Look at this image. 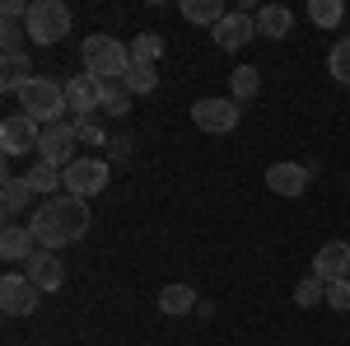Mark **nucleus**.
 I'll return each instance as SVG.
<instances>
[{"label":"nucleus","mask_w":350,"mask_h":346,"mask_svg":"<svg viewBox=\"0 0 350 346\" xmlns=\"http://www.w3.org/2000/svg\"><path fill=\"white\" fill-rule=\"evenodd\" d=\"M229 89H234V103H247V99L262 89V75H257V66H239V71L229 75Z\"/></svg>","instance_id":"24"},{"label":"nucleus","mask_w":350,"mask_h":346,"mask_svg":"<svg viewBox=\"0 0 350 346\" xmlns=\"http://www.w3.org/2000/svg\"><path fill=\"white\" fill-rule=\"evenodd\" d=\"M24 38H28L24 28H19V24H10V19H5V28H0V47H5V56H10V52H19V42H24Z\"/></svg>","instance_id":"31"},{"label":"nucleus","mask_w":350,"mask_h":346,"mask_svg":"<svg viewBox=\"0 0 350 346\" xmlns=\"http://www.w3.org/2000/svg\"><path fill=\"white\" fill-rule=\"evenodd\" d=\"M42 145V127L28 117V112H10L5 122H0V150L5 155H28V150H38Z\"/></svg>","instance_id":"8"},{"label":"nucleus","mask_w":350,"mask_h":346,"mask_svg":"<svg viewBox=\"0 0 350 346\" xmlns=\"http://www.w3.org/2000/svg\"><path fill=\"white\" fill-rule=\"evenodd\" d=\"M38 299H42V291L28 281V271H10V276L0 281V309H5L10 319L33 314V309H38Z\"/></svg>","instance_id":"9"},{"label":"nucleus","mask_w":350,"mask_h":346,"mask_svg":"<svg viewBox=\"0 0 350 346\" xmlns=\"http://www.w3.org/2000/svg\"><path fill=\"white\" fill-rule=\"evenodd\" d=\"M327 71H332V80H336V84H346V89H350V38H341V42L327 52Z\"/></svg>","instance_id":"25"},{"label":"nucleus","mask_w":350,"mask_h":346,"mask_svg":"<svg viewBox=\"0 0 350 346\" xmlns=\"http://www.w3.org/2000/svg\"><path fill=\"white\" fill-rule=\"evenodd\" d=\"M70 24H75V14H70L66 0H33L28 5V19H24V33L38 47H52V42H61L70 33Z\"/></svg>","instance_id":"3"},{"label":"nucleus","mask_w":350,"mask_h":346,"mask_svg":"<svg viewBox=\"0 0 350 346\" xmlns=\"http://www.w3.org/2000/svg\"><path fill=\"white\" fill-rule=\"evenodd\" d=\"M38 75H33V61H28V52H10L5 61H0V89L5 94H19L24 84H33Z\"/></svg>","instance_id":"16"},{"label":"nucleus","mask_w":350,"mask_h":346,"mask_svg":"<svg viewBox=\"0 0 350 346\" xmlns=\"http://www.w3.org/2000/svg\"><path fill=\"white\" fill-rule=\"evenodd\" d=\"M159 309L173 314V319H178V314H191V309H196V291H191V286H163L159 291Z\"/></svg>","instance_id":"22"},{"label":"nucleus","mask_w":350,"mask_h":346,"mask_svg":"<svg viewBox=\"0 0 350 346\" xmlns=\"http://www.w3.org/2000/svg\"><path fill=\"white\" fill-rule=\"evenodd\" d=\"M122 89H126V94H154V89H159V71H154V66H140V61H131V71H126V75H122Z\"/></svg>","instance_id":"21"},{"label":"nucleus","mask_w":350,"mask_h":346,"mask_svg":"<svg viewBox=\"0 0 350 346\" xmlns=\"http://www.w3.org/2000/svg\"><path fill=\"white\" fill-rule=\"evenodd\" d=\"M327 309L350 314V276H341V281H332V286H327Z\"/></svg>","instance_id":"28"},{"label":"nucleus","mask_w":350,"mask_h":346,"mask_svg":"<svg viewBox=\"0 0 350 346\" xmlns=\"http://www.w3.org/2000/svg\"><path fill=\"white\" fill-rule=\"evenodd\" d=\"M178 10H183V19H187V24H211V28L229 14V10H224V0H183Z\"/></svg>","instance_id":"19"},{"label":"nucleus","mask_w":350,"mask_h":346,"mask_svg":"<svg viewBox=\"0 0 350 346\" xmlns=\"http://www.w3.org/2000/svg\"><path fill=\"white\" fill-rule=\"evenodd\" d=\"M75 136H80V145H103V140H108L94 117H75Z\"/></svg>","instance_id":"30"},{"label":"nucleus","mask_w":350,"mask_h":346,"mask_svg":"<svg viewBox=\"0 0 350 346\" xmlns=\"http://www.w3.org/2000/svg\"><path fill=\"white\" fill-rule=\"evenodd\" d=\"M257 33L271 38V42H280V38L295 33V14H290L285 5H267V10H257Z\"/></svg>","instance_id":"17"},{"label":"nucleus","mask_w":350,"mask_h":346,"mask_svg":"<svg viewBox=\"0 0 350 346\" xmlns=\"http://www.w3.org/2000/svg\"><path fill=\"white\" fill-rule=\"evenodd\" d=\"M108 160H112V164L131 160V140H126V136H112V140H108Z\"/></svg>","instance_id":"32"},{"label":"nucleus","mask_w":350,"mask_h":346,"mask_svg":"<svg viewBox=\"0 0 350 346\" xmlns=\"http://www.w3.org/2000/svg\"><path fill=\"white\" fill-rule=\"evenodd\" d=\"M211 33H215V47L239 52V47H247V42H252V33H257V14H252V10H229V14L211 28Z\"/></svg>","instance_id":"10"},{"label":"nucleus","mask_w":350,"mask_h":346,"mask_svg":"<svg viewBox=\"0 0 350 346\" xmlns=\"http://www.w3.org/2000/svg\"><path fill=\"white\" fill-rule=\"evenodd\" d=\"M28 230H33L38 248H52L56 253V248H66V243L84 239V230H89V201L61 192V197L42 201L38 211L28 215Z\"/></svg>","instance_id":"1"},{"label":"nucleus","mask_w":350,"mask_h":346,"mask_svg":"<svg viewBox=\"0 0 350 346\" xmlns=\"http://www.w3.org/2000/svg\"><path fill=\"white\" fill-rule=\"evenodd\" d=\"M239 117H243V103H234V99H196L191 103V122L206 136H229L239 127Z\"/></svg>","instance_id":"7"},{"label":"nucleus","mask_w":350,"mask_h":346,"mask_svg":"<svg viewBox=\"0 0 350 346\" xmlns=\"http://www.w3.org/2000/svg\"><path fill=\"white\" fill-rule=\"evenodd\" d=\"M323 299H327V286L308 271V276L295 286V304H299V309H313V304H323Z\"/></svg>","instance_id":"27"},{"label":"nucleus","mask_w":350,"mask_h":346,"mask_svg":"<svg viewBox=\"0 0 350 346\" xmlns=\"http://www.w3.org/2000/svg\"><path fill=\"white\" fill-rule=\"evenodd\" d=\"M308 19H313L318 28H336L341 19H350V10L341 5V0H313V5H308Z\"/></svg>","instance_id":"23"},{"label":"nucleus","mask_w":350,"mask_h":346,"mask_svg":"<svg viewBox=\"0 0 350 346\" xmlns=\"http://www.w3.org/2000/svg\"><path fill=\"white\" fill-rule=\"evenodd\" d=\"M19 103H24V112L38 122V127L66 122L61 112H70V108H66V89H61L56 80H47V75H38L33 84H24V89H19Z\"/></svg>","instance_id":"4"},{"label":"nucleus","mask_w":350,"mask_h":346,"mask_svg":"<svg viewBox=\"0 0 350 346\" xmlns=\"http://www.w3.org/2000/svg\"><path fill=\"white\" fill-rule=\"evenodd\" d=\"M313 276H318L323 286H332V281L350 276V243H346V239L323 243V248L313 253Z\"/></svg>","instance_id":"11"},{"label":"nucleus","mask_w":350,"mask_h":346,"mask_svg":"<svg viewBox=\"0 0 350 346\" xmlns=\"http://www.w3.org/2000/svg\"><path fill=\"white\" fill-rule=\"evenodd\" d=\"M108 178H112V164H108V160H94V155H80V160L61 173L66 192H70V197H80V201L98 197V192L108 187Z\"/></svg>","instance_id":"5"},{"label":"nucleus","mask_w":350,"mask_h":346,"mask_svg":"<svg viewBox=\"0 0 350 346\" xmlns=\"http://www.w3.org/2000/svg\"><path fill=\"white\" fill-rule=\"evenodd\" d=\"M126 108H131V94H126V89H117V84H103V112L122 117Z\"/></svg>","instance_id":"29"},{"label":"nucleus","mask_w":350,"mask_h":346,"mask_svg":"<svg viewBox=\"0 0 350 346\" xmlns=\"http://www.w3.org/2000/svg\"><path fill=\"white\" fill-rule=\"evenodd\" d=\"M159 52H163L159 33H140V38H131V61H140V66H154Z\"/></svg>","instance_id":"26"},{"label":"nucleus","mask_w":350,"mask_h":346,"mask_svg":"<svg viewBox=\"0 0 350 346\" xmlns=\"http://www.w3.org/2000/svg\"><path fill=\"white\" fill-rule=\"evenodd\" d=\"M66 108L75 117H94L103 108V84L94 80V75H75V80L66 84Z\"/></svg>","instance_id":"13"},{"label":"nucleus","mask_w":350,"mask_h":346,"mask_svg":"<svg viewBox=\"0 0 350 346\" xmlns=\"http://www.w3.org/2000/svg\"><path fill=\"white\" fill-rule=\"evenodd\" d=\"M28 281H33L38 291H61V286H66V262H61V253L38 248V253L28 258Z\"/></svg>","instance_id":"12"},{"label":"nucleus","mask_w":350,"mask_h":346,"mask_svg":"<svg viewBox=\"0 0 350 346\" xmlns=\"http://www.w3.org/2000/svg\"><path fill=\"white\" fill-rule=\"evenodd\" d=\"M33 197H38V192H33L28 178H14V173H5V178H0V206H5V215L28 211V201H33Z\"/></svg>","instance_id":"18"},{"label":"nucleus","mask_w":350,"mask_h":346,"mask_svg":"<svg viewBox=\"0 0 350 346\" xmlns=\"http://www.w3.org/2000/svg\"><path fill=\"white\" fill-rule=\"evenodd\" d=\"M75 145H80V136H75V122H52V127H42V145H38V160L66 173L70 164L80 160V155H75Z\"/></svg>","instance_id":"6"},{"label":"nucleus","mask_w":350,"mask_h":346,"mask_svg":"<svg viewBox=\"0 0 350 346\" xmlns=\"http://www.w3.org/2000/svg\"><path fill=\"white\" fill-rule=\"evenodd\" d=\"M267 187L275 192V197H304L308 192V169L295 160H280L267 169Z\"/></svg>","instance_id":"14"},{"label":"nucleus","mask_w":350,"mask_h":346,"mask_svg":"<svg viewBox=\"0 0 350 346\" xmlns=\"http://www.w3.org/2000/svg\"><path fill=\"white\" fill-rule=\"evenodd\" d=\"M24 178L33 183V192H38V197H47V201H52V197H61L56 187H66V183H61V169H52V164H42V160L33 164Z\"/></svg>","instance_id":"20"},{"label":"nucleus","mask_w":350,"mask_h":346,"mask_svg":"<svg viewBox=\"0 0 350 346\" xmlns=\"http://www.w3.org/2000/svg\"><path fill=\"white\" fill-rule=\"evenodd\" d=\"M80 61H84V75H94L98 84H112V80H122V75L131 71V47H126L122 38L94 33V38H84Z\"/></svg>","instance_id":"2"},{"label":"nucleus","mask_w":350,"mask_h":346,"mask_svg":"<svg viewBox=\"0 0 350 346\" xmlns=\"http://www.w3.org/2000/svg\"><path fill=\"white\" fill-rule=\"evenodd\" d=\"M33 253H38V239H33L28 225H5L0 230V258L5 262H28Z\"/></svg>","instance_id":"15"}]
</instances>
